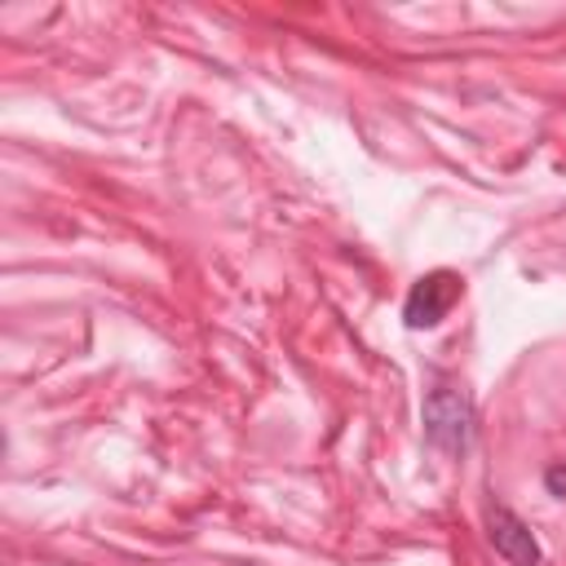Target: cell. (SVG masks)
<instances>
[{"label":"cell","mask_w":566,"mask_h":566,"mask_svg":"<svg viewBox=\"0 0 566 566\" xmlns=\"http://www.w3.org/2000/svg\"><path fill=\"white\" fill-rule=\"evenodd\" d=\"M424 438L442 455H460L473 442V398L455 385H438L424 398Z\"/></svg>","instance_id":"1"},{"label":"cell","mask_w":566,"mask_h":566,"mask_svg":"<svg viewBox=\"0 0 566 566\" xmlns=\"http://www.w3.org/2000/svg\"><path fill=\"white\" fill-rule=\"evenodd\" d=\"M460 274H451V270H429V274H420L416 283H411V292H407V301H402V318H407V327H438L447 314H451V305L460 301Z\"/></svg>","instance_id":"2"},{"label":"cell","mask_w":566,"mask_h":566,"mask_svg":"<svg viewBox=\"0 0 566 566\" xmlns=\"http://www.w3.org/2000/svg\"><path fill=\"white\" fill-rule=\"evenodd\" d=\"M486 539L495 544V553L504 562H513V566H539V544H535L531 526L513 509H504V504H491L486 509Z\"/></svg>","instance_id":"3"},{"label":"cell","mask_w":566,"mask_h":566,"mask_svg":"<svg viewBox=\"0 0 566 566\" xmlns=\"http://www.w3.org/2000/svg\"><path fill=\"white\" fill-rule=\"evenodd\" d=\"M544 486H548L553 495H562V500H566V464H553V469L544 473Z\"/></svg>","instance_id":"4"}]
</instances>
